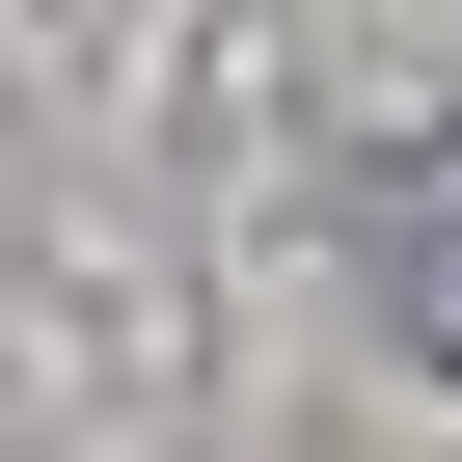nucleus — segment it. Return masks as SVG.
Listing matches in <instances>:
<instances>
[{
  "instance_id": "obj_1",
  "label": "nucleus",
  "mask_w": 462,
  "mask_h": 462,
  "mask_svg": "<svg viewBox=\"0 0 462 462\" xmlns=\"http://www.w3.org/2000/svg\"><path fill=\"white\" fill-rule=\"evenodd\" d=\"M354 273H381V327L462 381V136H408V163L354 190Z\"/></svg>"
}]
</instances>
